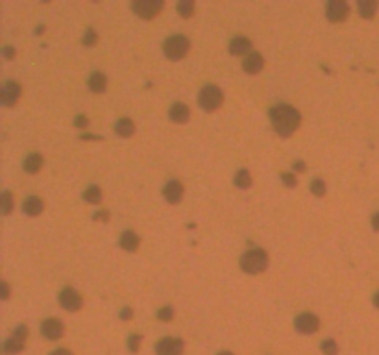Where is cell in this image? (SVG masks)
<instances>
[{"instance_id": "obj_25", "label": "cell", "mask_w": 379, "mask_h": 355, "mask_svg": "<svg viewBox=\"0 0 379 355\" xmlns=\"http://www.w3.org/2000/svg\"><path fill=\"white\" fill-rule=\"evenodd\" d=\"M13 207H15V202H13V196L10 191H4L2 193V198H0V211H2V215H10V213L13 211Z\"/></svg>"}, {"instance_id": "obj_6", "label": "cell", "mask_w": 379, "mask_h": 355, "mask_svg": "<svg viewBox=\"0 0 379 355\" xmlns=\"http://www.w3.org/2000/svg\"><path fill=\"white\" fill-rule=\"evenodd\" d=\"M165 8L163 0H135L132 2V10L141 19H154Z\"/></svg>"}, {"instance_id": "obj_32", "label": "cell", "mask_w": 379, "mask_h": 355, "mask_svg": "<svg viewBox=\"0 0 379 355\" xmlns=\"http://www.w3.org/2000/svg\"><path fill=\"white\" fill-rule=\"evenodd\" d=\"M281 182L287 185L289 189H293V187L298 185V178L294 176V174H289V172H287V174H281Z\"/></svg>"}, {"instance_id": "obj_24", "label": "cell", "mask_w": 379, "mask_h": 355, "mask_svg": "<svg viewBox=\"0 0 379 355\" xmlns=\"http://www.w3.org/2000/svg\"><path fill=\"white\" fill-rule=\"evenodd\" d=\"M83 200L89 202V204H100L102 202V191L98 185H91L87 187L85 193H83Z\"/></svg>"}, {"instance_id": "obj_40", "label": "cell", "mask_w": 379, "mask_h": 355, "mask_svg": "<svg viewBox=\"0 0 379 355\" xmlns=\"http://www.w3.org/2000/svg\"><path fill=\"white\" fill-rule=\"evenodd\" d=\"M50 355H72V353H70L67 348H59V349H56V351H52Z\"/></svg>"}, {"instance_id": "obj_26", "label": "cell", "mask_w": 379, "mask_h": 355, "mask_svg": "<svg viewBox=\"0 0 379 355\" xmlns=\"http://www.w3.org/2000/svg\"><path fill=\"white\" fill-rule=\"evenodd\" d=\"M176 10H178V13L183 19H189L193 17V13H195V2H193V0H179Z\"/></svg>"}, {"instance_id": "obj_13", "label": "cell", "mask_w": 379, "mask_h": 355, "mask_svg": "<svg viewBox=\"0 0 379 355\" xmlns=\"http://www.w3.org/2000/svg\"><path fill=\"white\" fill-rule=\"evenodd\" d=\"M163 195H165L168 204H179L181 198H183V185L179 184L178 180H170V182L165 185Z\"/></svg>"}, {"instance_id": "obj_39", "label": "cell", "mask_w": 379, "mask_h": 355, "mask_svg": "<svg viewBox=\"0 0 379 355\" xmlns=\"http://www.w3.org/2000/svg\"><path fill=\"white\" fill-rule=\"evenodd\" d=\"M372 228L375 229V231H379V213H375L372 217Z\"/></svg>"}, {"instance_id": "obj_35", "label": "cell", "mask_w": 379, "mask_h": 355, "mask_svg": "<svg viewBox=\"0 0 379 355\" xmlns=\"http://www.w3.org/2000/svg\"><path fill=\"white\" fill-rule=\"evenodd\" d=\"M2 56H4V59H8V61L13 59V57H15V48H12V46H4V48H2Z\"/></svg>"}, {"instance_id": "obj_30", "label": "cell", "mask_w": 379, "mask_h": 355, "mask_svg": "<svg viewBox=\"0 0 379 355\" xmlns=\"http://www.w3.org/2000/svg\"><path fill=\"white\" fill-rule=\"evenodd\" d=\"M98 43V35H97V32L92 28H89L85 32V35H83V45L85 46H94Z\"/></svg>"}, {"instance_id": "obj_15", "label": "cell", "mask_w": 379, "mask_h": 355, "mask_svg": "<svg viewBox=\"0 0 379 355\" xmlns=\"http://www.w3.org/2000/svg\"><path fill=\"white\" fill-rule=\"evenodd\" d=\"M263 67H264V59L259 52L248 54L246 59H244V63H242V69L246 70L248 74H259V72L263 70Z\"/></svg>"}, {"instance_id": "obj_21", "label": "cell", "mask_w": 379, "mask_h": 355, "mask_svg": "<svg viewBox=\"0 0 379 355\" xmlns=\"http://www.w3.org/2000/svg\"><path fill=\"white\" fill-rule=\"evenodd\" d=\"M41 166H43V157H41L39 154L26 155V159H24L23 163V168L28 172V174H37V172L41 170Z\"/></svg>"}, {"instance_id": "obj_14", "label": "cell", "mask_w": 379, "mask_h": 355, "mask_svg": "<svg viewBox=\"0 0 379 355\" xmlns=\"http://www.w3.org/2000/svg\"><path fill=\"white\" fill-rule=\"evenodd\" d=\"M230 52L233 56H244V54H252V41L244 37V35H237L230 41Z\"/></svg>"}, {"instance_id": "obj_17", "label": "cell", "mask_w": 379, "mask_h": 355, "mask_svg": "<svg viewBox=\"0 0 379 355\" xmlns=\"http://www.w3.org/2000/svg\"><path fill=\"white\" fill-rule=\"evenodd\" d=\"M43 209H45V204H43V200L37 198V196H28L23 204V211L26 213L28 217H37V215L43 213Z\"/></svg>"}, {"instance_id": "obj_1", "label": "cell", "mask_w": 379, "mask_h": 355, "mask_svg": "<svg viewBox=\"0 0 379 355\" xmlns=\"http://www.w3.org/2000/svg\"><path fill=\"white\" fill-rule=\"evenodd\" d=\"M270 122L276 130L279 137H291L296 130L300 128L302 122V115L296 108L287 106V104H279L270 109Z\"/></svg>"}, {"instance_id": "obj_20", "label": "cell", "mask_w": 379, "mask_h": 355, "mask_svg": "<svg viewBox=\"0 0 379 355\" xmlns=\"http://www.w3.org/2000/svg\"><path fill=\"white\" fill-rule=\"evenodd\" d=\"M115 133L117 135H121V137H132L133 133H135V124H133L128 117H122V119H119L115 124Z\"/></svg>"}, {"instance_id": "obj_3", "label": "cell", "mask_w": 379, "mask_h": 355, "mask_svg": "<svg viewBox=\"0 0 379 355\" xmlns=\"http://www.w3.org/2000/svg\"><path fill=\"white\" fill-rule=\"evenodd\" d=\"M191 48V41L185 35H170L165 45H163V52L170 61H179L187 56V52Z\"/></svg>"}, {"instance_id": "obj_9", "label": "cell", "mask_w": 379, "mask_h": 355, "mask_svg": "<svg viewBox=\"0 0 379 355\" xmlns=\"http://www.w3.org/2000/svg\"><path fill=\"white\" fill-rule=\"evenodd\" d=\"M348 15H350L348 2H344V0H331V2H328V6H326V17H328L331 23H340V21H344Z\"/></svg>"}, {"instance_id": "obj_7", "label": "cell", "mask_w": 379, "mask_h": 355, "mask_svg": "<svg viewBox=\"0 0 379 355\" xmlns=\"http://www.w3.org/2000/svg\"><path fill=\"white\" fill-rule=\"evenodd\" d=\"M59 305H61L63 309L70 311V313H76V311L81 309L83 298L80 296V292L78 291L67 287V289H63V291L59 292Z\"/></svg>"}, {"instance_id": "obj_19", "label": "cell", "mask_w": 379, "mask_h": 355, "mask_svg": "<svg viewBox=\"0 0 379 355\" xmlns=\"http://www.w3.org/2000/svg\"><path fill=\"white\" fill-rule=\"evenodd\" d=\"M106 87H108V78H106V74L100 72V70H94V72L89 76V89H91L92 93H104Z\"/></svg>"}, {"instance_id": "obj_22", "label": "cell", "mask_w": 379, "mask_h": 355, "mask_svg": "<svg viewBox=\"0 0 379 355\" xmlns=\"http://www.w3.org/2000/svg\"><path fill=\"white\" fill-rule=\"evenodd\" d=\"M357 8H359V15H361L362 19H372L373 15H375V12H377L379 4L375 0H361V2L357 4Z\"/></svg>"}, {"instance_id": "obj_34", "label": "cell", "mask_w": 379, "mask_h": 355, "mask_svg": "<svg viewBox=\"0 0 379 355\" xmlns=\"http://www.w3.org/2000/svg\"><path fill=\"white\" fill-rule=\"evenodd\" d=\"M74 126L76 128H87L89 126V119H87L85 115H78L74 119Z\"/></svg>"}, {"instance_id": "obj_23", "label": "cell", "mask_w": 379, "mask_h": 355, "mask_svg": "<svg viewBox=\"0 0 379 355\" xmlns=\"http://www.w3.org/2000/svg\"><path fill=\"white\" fill-rule=\"evenodd\" d=\"M252 174L246 170V168H241V170L235 174V180H233V184L239 187V189H250L252 187Z\"/></svg>"}, {"instance_id": "obj_2", "label": "cell", "mask_w": 379, "mask_h": 355, "mask_svg": "<svg viewBox=\"0 0 379 355\" xmlns=\"http://www.w3.org/2000/svg\"><path fill=\"white\" fill-rule=\"evenodd\" d=\"M241 269L246 274H261L268 269V253L263 248H252L241 257Z\"/></svg>"}, {"instance_id": "obj_8", "label": "cell", "mask_w": 379, "mask_h": 355, "mask_svg": "<svg viewBox=\"0 0 379 355\" xmlns=\"http://www.w3.org/2000/svg\"><path fill=\"white\" fill-rule=\"evenodd\" d=\"M185 349V344L181 338L165 337L155 344V353L157 355H181Z\"/></svg>"}, {"instance_id": "obj_10", "label": "cell", "mask_w": 379, "mask_h": 355, "mask_svg": "<svg viewBox=\"0 0 379 355\" xmlns=\"http://www.w3.org/2000/svg\"><path fill=\"white\" fill-rule=\"evenodd\" d=\"M294 327H296V331L304 333V335H311V333L318 331L320 320H318V316L313 315V313H302V315L294 320Z\"/></svg>"}, {"instance_id": "obj_12", "label": "cell", "mask_w": 379, "mask_h": 355, "mask_svg": "<svg viewBox=\"0 0 379 355\" xmlns=\"http://www.w3.org/2000/svg\"><path fill=\"white\" fill-rule=\"evenodd\" d=\"M41 333H43V337L48 338V340H58V338L63 337V333H65L63 322L58 320V318H46V320L41 324Z\"/></svg>"}, {"instance_id": "obj_36", "label": "cell", "mask_w": 379, "mask_h": 355, "mask_svg": "<svg viewBox=\"0 0 379 355\" xmlns=\"http://www.w3.org/2000/svg\"><path fill=\"white\" fill-rule=\"evenodd\" d=\"M132 316H133V311L130 309V307H124V309L121 311V318H122V320H130Z\"/></svg>"}, {"instance_id": "obj_27", "label": "cell", "mask_w": 379, "mask_h": 355, "mask_svg": "<svg viewBox=\"0 0 379 355\" xmlns=\"http://www.w3.org/2000/svg\"><path fill=\"white\" fill-rule=\"evenodd\" d=\"M326 191H328V187H326V182H324L322 178H315V180L311 182V193L315 196H324Z\"/></svg>"}, {"instance_id": "obj_33", "label": "cell", "mask_w": 379, "mask_h": 355, "mask_svg": "<svg viewBox=\"0 0 379 355\" xmlns=\"http://www.w3.org/2000/svg\"><path fill=\"white\" fill-rule=\"evenodd\" d=\"M92 220H100V222H110V211H106V209H100V211H97L94 215H92Z\"/></svg>"}, {"instance_id": "obj_41", "label": "cell", "mask_w": 379, "mask_h": 355, "mask_svg": "<svg viewBox=\"0 0 379 355\" xmlns=\"http://www.w3.org/2000/svg\"><path fill=\"white\" fill-rule=\"evenodd\" d=\"M373 305H375V307L379 309V292H375V294H373Z\"/></svg>"}, {"instance_id": "obj_16", "label": "cell", "mask_w": 379, "mask_h": 355, "mask_svg": "<svg viewBox=\"0 0 379 355\" xmlns=\"http://www.w3.org/2000/svg\"><path fill=\"white\" fill-rule=\"evenodd\" d=\"M189 115H191L189 108H187L185 104H181V102H176L172 108H170V111H168L170 121L176 122V124H185V122L189 121Z\"/></svg>"}, {"instance_id": "obj_37", "label": "cell", "mask_w": 379, "mask_h": 355, "mask_svg": "<svg viewBox=\"0 0 379 355\" xmlns=\"http://www.w3.org/2000/svg\"><path fill=\"white\" fill-rule=\"evenodd\" d=\"M10 298V287H8L6 281H2V300Z\"/></svg>"}, {"instance_id": "obj_31", "label": "cell", "mask_w": 379, "mask_h": 355, "mask_svg": "<svg viewBox=\"0 0 379 355\" xmlns=\"http://www.w3.org/2000/svg\"><path fill=\"white\" fill-rule=\"evenodd\" d=\"M141 340H143V337H141V335H132V337L128 338V348H130V351L137 353L139 346H141Z\"/></svg>"}, {"instance_id": "obj_42", "label": "cell", "mask_w": 379, "mask_h": 355, "mask_svg": "<svg viewBox=\"0 0 379 355\" xmlns=\"http://www.w3.org/2000/svg\"><path fill=\"white\" fill-rule=\"evenodd\" d=\"M219 355H233V353H231V351H220Z\"/></svg>"}, {"instance_id": "obj_18", "label": "cell", "mask_w": 379, "mask_h": 355, "mask_svg": "<svg viewBox=\"0 0 379 355\" xmlns=\"http://www.w3.org/2000/svg\"><path fill=\"white\" fill-rule=\"evenodd\" d=\"M139 244H141L139 235L133 233V231H130V229L121 235V248H124L126 252H137Z\"/></svg>"}, {"instance_id": "obj_28", "label": "cell", "mask_w": 379, "mask_h": 355, "mask_svg": "<svg viewBox=\"0 0 379 355\" xmlns=\"http://www.w3.org/2000/svg\"><path fill=\"white\" fill-rule=\"evenodd\" d=\"M322 351L326 355H337L339 353V346H337V342H335L333 338H326L322 342Z\"/></svg>"}, {"instance_id": "obj_5", "label": "cell", "mask_w": 379, "mask_h": 355, "mask_svg": "<svg viewBox=\"0 0 379 355\" xmlns=\"http://www.w3.org/2000/svg\"><path fill=\"white\" fill-rule=\"evenodd\" d=\"M26 338H28V329L24 324H19L15 327V331L12 333V337L4 342V353L8 355H17L21 353L26 346Z\"/></svg>"}, {"instance_id": "obj_11", "label": "cell", "mask_w": 379, "mask_h": 355, "mask_svg": "<svg viewBox=\"0 0 379 355\" xmlns=\"http://www.w3.org/2000/svg\"><path fill=\"white\" fill-rule=\"evenodd\" d=\"M21 93H23V89H21V83L19 81H6L4 85H2V91H0V98H2V104L6 106V108H12V106H15V104L19 102V98H21Z\"/></svg>"}, {"instance_id": "obj_4", "label": "cell", "mask_w": 379, "mask_h": 355, "mask_svg": "<svg viewBox=\"0 0 379 355\" xmlns=\"http://www.w3.org/2000/svg\"><path fill=\"white\" fill-rule=\"evenodd\" d=\"M222 102H224V95L220 91V87L213 85V83L202 87L200 95H198V104L204 111H209V113L217 111L222 106Z\"/></svg>"}, {"instance_id": "obj_29", "label": "cell", "mask_w": 379, "mask_h": 355, "mask_svg": "<svg viewBox=\"0 0 379 355\" xmlns=\"http://www.w3.org/2000/svg\"><path fill=\"white\" fill-rule=\"evenodd\" d=\"M157 318L163 322H170L174 318V309L170 307V305H167V307H161L159 313H157Z\"/></svg>"}, {"instance_id": "obj_38", "label": "cell", "mask_w": 379, "mask_h": 355, "mask_svg": "<svg viewBox=\"0 0 379 355\" xmlns=\"http://www.w3.org/2000/svg\"><path fill=\"white\" fill-rule=\"evenodd\" d=\"M293 168H294V172H305V163L304 161H296L293 165Z\"/></svg>"}]
</instances>
